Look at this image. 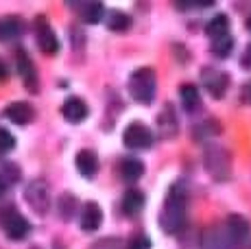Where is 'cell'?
<instances>
[{
	"label": "cell",
	"instance_id": "cell-6",
	"mask_svg": "<svg viewBox=\"0 0 251 249\" xmlns=\"http://www.w3.org/2000/svg\"><path fill=\"white\" fill-rule=\"evenodd\" d=\"M35 33H37V44L44 55H57L59 52V40H57L52 26L48 25V20L44 16H40L35 20Z\"/></svg>",
	"mask_w": 251,
	"mask_h": 249
},
{
	"label": "cell",
	"instance_id": "cell-8",
	"mask_svg": "<svg viewBox=\"0 0 251 249\" xmlns=\"http://www.w3.org/2000/svg\"><path fill=\"white\" fill-rule=\"evenodd\" d=\"M16 66H18V75L22 76V83L26 85V90L37 92V85H40V81H37V70H35V64H33V59L28 57L26 50L16 52Z\"/></svg>",
	"mask_w": 251,
	"mask_h": 249
},
{
	"label": "cell",
	"instance_id": "cell-24",
	"mask_svg": "<svg viewBox=\"0 0 251 249\" xmlns=\"http://www.w3.org/2000/svg\"><path fill=\"white\" fill-rule=\"evenodd\" d=\"M16 147V138L7 131V129L0 127V153H9Z\"/></svg>",
	"mask_w": 251,
	"mask_h": 249
},
{
	"label": "cell",
	"instance_id": "cell-12",
	"mask_svg": "<svg viewBox=\"0 0 251 249\" xmlns=\"http://www.w3.org/2000/svg\"><path fill=\"white\" fill-rule=\"evenodd\" d=\"M103 223V210H100L99 203H85L83 210H81V227L85 232H94V229L100 227Z\"/></svg>",
	"mask_w": 251,
	"mask_h": 249
},
{
	"label": "cell",
	"instance_id": "cell-28",
	"mask_svg": "<svg viewBox=\"0 0 251 249\" xmlns=\"http://www.w3.org/2000/svg\"><path fill=\"white\" fill-rule=\"evenodd\" d=\"M245 61L251 64V46H247V52H245Z\"/></svg>",
	"mask_w": 251,
	"mask_h": 249
},
{
	"label": "cell",
	"instance_id": "cell-23",
	"mask_svg": "<svg viewBox=\"0 0 251 249\" xmlns=\"http://www.w3.org/2000/svg\"><path fill=\"white\" fill-rule=\"evenodd\" d=\"M129 25H131V20H129V16L123 11H114L112 16L107 18V26L112 28V31H127Z\"/></svg>",
	"mask_w": 251,
	"mask_h": 249
},
{
	"label": "cell",
	"instance_id": "cell-2",
	"mask_svg": "<svg viewBox=\"0 0 251 249\" xmlns=\"http://www.w3.org/2000/svg\"><path fill=\"white\" fill-rule=\"evenodd\" d=\"M157 90V76L153 68H138L129 79V92L138 103H151L155 99Z\"/></svg>",
	"mask_w": 251,
	"mask_h": 249
},
{
	"label": "cell",
	"instance_id": "cell-18",
	"mask_svg": "<svg viewBox=\"0 0 251 249\" xmlns=\"http://www.w3.org/2000/svg\"><path fill=\"white\" fill-rule=\"evenodd\" d=\"M205 33L212 37V40H216V37H223V35H229V18L225 16V13H219V16H214L205 25Z\"/></svg>",
	"mask_w": 251,
	"mask_h": 249
},
{
	"label": "cell",
	"instance_id": "cell-17",
	"mask_svg": "<svg viewBox=\"0 0 251 249\" xmlns=\"http://www.w3.org/2000/svg\"><path fill=\"white\" fill-rule=\"evenodd\" d=\"M142 205H144V195L136 188L127 190V193L123 195V201H120V208H123V212L127 214V217L138 214L140 210H142Z\"/></svg>",
	"mask_w": 251,
	"mask_h": 249
},
{
	"label": "cell",
	"instance_id": "cell-1",
	"mask_svg": "<svg viewBox=\"0 0 251 249\" xmlns=\"http://www.w3.org/2000/svg\"><path fill=\"white\" fill-rule=\"evenodd\" d=\"M188 217V193L179 184L171 186L164 201V210L160 214V225L166 234H177L183 227Z\"/></svg>",
	"mask_w": 251,
	"mask_h": 249
},
{
	"label": "cell",
	"instance_id": "cell-22",
	"mask_svg": "<svg viewBox=\"0 0 251 249\" xmlns=\"http://www.w3.org/2000/svg\"><path fill=\"white\" fill-rule=\"evenodd\" d=\"M231 49H234V40H231V35H223V37L212 40V52H214V57L225 59V57H229Z\"/></svg>",
	"mask_w": 251,
	"mask_h": 249
},
{
	"label": "cell",
	"instance_id": "cell-11",
	"mask_svg": "<svg viewBox=\"0 0 251 249\" xmlns=\"http://www.w3.org/2000/svg\"><path fill=\"white\" fill-rule=\"evenodd\" d=\"M61 114H64L66 121L70 123H81L88 118V105H85L83 99L79 97H68L61 105Z\"/></svg>",
	"mask_w": 251,
	"mask_h": 249
},
{
	"label": "cell",
	"instance_id": "cell-7",
	"mask_svg": "<svg viewBox=\"0 0 251 249\" xmlns=\"http://www.w3.org/2000/svg\"><path fill=\"white\" fill-rule=\"evenodd\" d=\"M123 140L129 149H149L153 145V133L149 127H144L142 123H133L125 129Z\"/></svg>",
	"mask_w": 251,
	"mask_h": 249
},
{
	"label": "cell",
	"instance_id": "cell-13",
	"mask_svg": "<svg viewBox=\"0 0 251 249\" xmlns=\"http://www.w3.org/2000/svg\"><path fill=\"white\" fill-rule=\"evenodd\" d=\"M4 116L16 124H28L35 118V109L28 103H11L7 109H4Z\"/></svg>",
	"mask_w": 251,
	"mask_h": 249
},
{
	"label": "cell",
	"instance_id": "cell-3",
	"mask_svg": "<svg viewBox=\"0 0 251 249\" xmlns=\"http://www.w3.org/2000/svg\"><path fill=\"white\" fill-rule=\"evenodd\" d=\"M0 227L4 229L9 238L13 241H22L31 232V223L18 212L16 208H2L0 210Z\"/></svg>",
	"mask_w": 251,
	"mask_h": 249
},
{
	"label": "cell",
	"instance_id": "cell-26",
	"mask_svg": "<svg viewBox=\"0 0 251 249\" xmlns=\"http://www.w3.org/2000/svg\"><path fill=\"white\" fill-rule=\"evenodd\" d=\"M7 76H9V68H7V64L0 59V81H4Z\"/></svg>",
	"mask_w": 251,
	"mask_h": 249
},
{
	"label": "cell",
	"instance_id": "cell-14",
	"mask_svg": "<svg viewBox=\"0 0 251 249\" xmlns=\"http://www.w3.org/2000/svg\"><path fill=\"white\" fill-rule=\"evenodd\" d=\"M118 173H120V179L127 181V184H133L138 181L140 177L144 175V164L136 157H125L118 166Z\"/></svg>",
	"mask_w": 251,
	"mask_h": 249
},
{
	"label": "cell",
	"instance_id": "cell-10",
	"mask_svg": "<svg viewBox=\"0 0 251 249\" xmlns=\"http://www.w3.org/2000/svg\"><path fill=\"white\" fill-rule=\"evenodd\" d=\"M201 79H203L205 90H207V92H210L214 99H221L225 92H227L229 76L225 75V73H221V70L205 68V70H203V75H201Z\"/></svg>",
	"mask_w": 251,
	"mask_h": 249
},
{
	"label": "cell",
	"instance_id": "cell-31",
	"mask_svg": "<svg viewBox=\"0 0 251 249\" xmlns=\"http://www.w3.org/2000/svg\"><path fill=\"white\" fill-rule=\"evenodd\" d=\"M249 249H251V247H249Z\"/></svg>",
	"mask_w": 251,
	"mask_h": 249
},
{
	"label": "cell",
	"instance_id": "cell-5",
	"mask_svg": "<svg viewBox=\"0 0 251 249\" xmlns=\"http://www.w3.org/2000/svg\"><path fill=\"white\" fill-rule=\"evenodd\" d=\"M24 197H26L28 205H31L37 214H46L48 208H50V188H48V184L42 179L31 181V184L26 186Z\"/></svg>",
	"mask_w": 251,
	"mask_h": 249
},
{
	"label": "cell",
	"instance_id": "cell-20",
	"mask_svg": "<svg viewBox=\"0 0 251 249\" xmlns=\"http://www.w3.org/2000/svg\"><path fill=\"white\" fill-rule=\"evenodd\" d=\"M20 20L18 18H0V42H11L20 35Z\"/></svg>",
	"mask_w": 251,
	"mask_h": 249
},
{
	"label": "cell",
	"instance_id": "cell-16",
	"mask_svg": "<svg viewBox=\"0 0 251 249\" xmlns=\"http://www.w3.org/2000/svg\"><path fill=\"white\" fill-rule=\"evenodd\" d=\"M75 164H76V169H79V173L83 177H88V179H90V177H94L96 169H99V160H96V155L92 151H88V149L76 153Z\"/></svg>",
	"mask_w": 251,
	"mask_h": 249
},
{
	"label": "cell",
	"instance_id": "cell-27",
	"mask_svg": "<svg viewBox=\"0 0 251 249\" xmlns=\"http://www.w3.org/2000/svg\"><path fill=\"white\" fill-rule=\"evenodd\" d=\"M4 190H7V181H4L2 177H0V197L4 195Z\"/></svg>",
	"mask_w": 251,
	"mask_h": 249
},
{
	"label": "cell",
	"instance_id": "cell-15",
	"mask_svg": "<svg viewBox=\"0 0 251 249\" xmlns=\"http://www.w3.org/2000/svg\"><path fill=\"white\" fill-rule=\"evenodd\" d=\"M225 227H227V232L231 234V238H234L236 243H245L249 236V221L245 217H240V214H231V217H227V221H225Z\"/></svg>",
	"mask_w": 251,
	"mask_h": 249
},
{
	"label": "cell",
	"instance_id": "cell-9",
	"mask_svg": "<svg viewBox=\"0 0 251 249\" xmlns=\"http://www.w3.org/2000/svg\"><path fill=\"white\" fill-rule=\"evenodd\" d=\"M203 247L205 249H236L238 243L231 238V234L227 232V227L223 223L207 229V234L203 236Z\"/></svg>",
	"mask_w": 251,
	"mask_h": 249
},
{
	"label": "cell",
	"instance_id": "cell-25",
	"mask_svg": "<svg viewBox=\"0 0 251 249\" xmlns=\"http://www.w3.org/2000/svg\"><path fill=\"white\" fill-rule=\"evenodd\" d=\"M129 249H151V241L147 236H133L129 243Z\"/></svg>",
	"mask_w": 251,
	"mask_h": 249
},
{
	"label": "cell",
	"instance_id": "cell-30",
	"mask_svg": "<svg viewBox=\"0 0 251 249\" xmlns=\"http://www.w3.org/2000/svg\"><path fill=\"white\" fill-rule=\"evenodd\" d=\"M247 92H249V97H251V85H249V88H247Z\"/></svg>",
	"mask_w": 251,
	"mask_h": 249
},
{
	"label": "cell",
	"instance_id": "cell-4",
	"mask_svg": "<svg viewBox=\"0 0 251 249\" xmlns=\"http://www.w3.org/2000/svg\"><path fill=\"white\" fill-rule=\"evenodd\" d=\"M205 166L214 179H227L231 173V157L223 147H210L205 151Z\"/></svg>",
	"mask_w": 251,
	"mask_h": 249
},
{
	"label": "cell",
	"instance_id": "cell-21",
	"mask_svg": "<svg viewBox=\"0 0 251 249\" xmlns=\"http://www.w3.org/2000/svg\"><path fill=\"white\" fill-rule=\"evenodd\" d=\"M103 13H105V7L100 2H88L81 7V18H83L88 25H96V22L103 20Z\"/></svg>",
	"mask_w": 251,
	"mask_h": 249
},
{
	"label": "cell",
	"instance_id": "cell-19",
	"mask_svg": "<svg viewBox=\"0 0 251 249\" xmlns=\"http://www.w3.org/2000/svg\"><path fill=\"white\" fill-rule=\"evenodd\" d=\"M179 97H181V105L186 107V112H195L197 107H199V88L192 83H183L181 90H179Z\"/></svg>",
	"mask_w": 251,
	"mask_h": 249
},
{
	"label": "cell",
	"instance_id": "cell-29",
	"mask_svg": "<svg viewBox=\"0 0 251 249\" xmlns=\"http://www.w3.org/2000/svg\"><path fill=\"white\" fill-rule=\"evenodd\" d=\"M247 28H249V31H251V16L247 18Z\"/></svg>",
	"mask_w": 251,
	"mask_h": 249
}]
</instances>
